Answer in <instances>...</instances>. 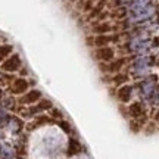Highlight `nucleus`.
Instances as JSON below:
<instances>
[{
  "instance_id": "f257e3e1",
  "label": "nucleus",
  "mask_w": 159,
  "mask_h": 159,
  "mask_svg": "<svg viewBox=\"0 0 159 159\" xmlns=\"http://www.w3.org/2000/svg\"><path fill=\"white\" fill-rule=\"evenodd\" d=\"M21 66V59L18 55H13V56L7 57V61L2 63V69L3 71H7V72H13V71H18Z\"/></svg>"
},
{
  "instance_id": "f03ea898",
  "label": "nucleus",
  "mask_w": 159,
  "mask_h": 159,
  "mask_svg": "<svg viewBox=\"0 0 159 159\" xmlns=\"http://www.w3.org/2000/svg\"><path fill=\"white\" fill-rule=\"evenodd\" d=\"M97 59H102V61H111L114 59V49L111 47H102L96 52Z\"/></svg>"
},
{
  "instance_id": "7ed1b4c3",
  "label": "nucleus",
  "mask_w": 159,
  "mask_h": 159,
  "mask_svg": "<svg viewBox=\"0 0 159 159\" xmlns=\"http://www.w3.org/2000/svg\"><path fill=\"white\" fill-rule=\"evenodd\" d=\"M27 89H28V83L22 78L15 80V83H13V85H12V91H13L15 94L24 93V91H27Z\"/></svg>"
},
{
  "instance_id": "20e7f679",
  "label": "nucleus",
  "mask_w": 159,
  "mask_h": 159,
  "mask_svg": "<svg viewBox=\"0 0 159 159\" xmlns=\"http://www.w3.org/2000/svg\"><path fill=\"white\" fill-rule=\"evenodd\" d=\"M40 97H41L40 91L33 90V91H30V93H27V94H25V96H24L22 99H21V102H22V103H27V105H30V103L37 102Z\"/></svg>"
},
{
  "instance_id": "39448f33",
  "label": "nucleus",
  "mask_w": 159,
  "mask_h": 159,
  "mask_svg": "<svg viewBox=\"0 0 159 159\" xmlns=\"http://www.w3.org/2000/svg\"><path fill=\"white\" fill-rule=\"evenodd\" d=\"M153 87H155V81L153 80H146L142 83V93L148 97L153 93Z\"/></svg>"
},
{
  "instance_id": "423d86ee",
  "label": "nucleus",
  "mask_w": 159,
  "mask_h": 159,
  "mask_svg": "<svg viewBox=\"0 0 159 159\" xmlns=\"http://www.w3.org/2000/svg\"><path fill=\"white\" fill-rule=\"evenodd\" d=\"M118 40V35H99L96 39V44L97 46H105V44H108L109 41H116Z\"/></svg>"
},
{
  "instance_id": "0eeeda50",
  "label": "nucleus",
  "mask_w": 159,
  "mask_h": 159,
  "mask_svg": "<svg viewBox=\"0 0 159 159\" xmlns=\"http://www.w3.org/2000/svg\"><path fill=\"white\" fill-rule=\"evenodd\" d=\"M148 41H143V40H140V39H137V40H134V41H131L130 43V49L131 50H143V49H146L148 47Z\"/></svg>"
},
{
  "instance_id": "6e6552de",
  "label": "nucleus",
  "mask_w": 159,
  "mask_h": 159,
  "mask_svg": "<svg viewBox=\"0 0 159 159\" xmlns=\"http://www.w3.org/2000/svg\"><path fill=\"white\" fill-rule=\"evenodd\" d=\"M119 99L122 100V102H127L128 99H130V96H131V87L130 85H125V87H122L121 90H119Z\"/></svg>"
},
{
  "instance_id": "1a4fd4ad",
  "label": "nucleus",
  "mask_w": 159,
  "mask_h": 159,
  "mask_svg": "<svg viewBox=\"0 0 159 159\" xmlns=\"http://www.w3.org/2000/svg\"><path fill=\"white\" fill-rule=\"evenodd\" d=\"M142 105L140 103H134V105H131L130 106V114L133 116H140L142 115Z\"/></svg>"
},
{
  "instance_id": "9d476101",
  "label": "nucleus",
  "mask_w": 159,
  "mask_h": 159,
  "mask_svg": "<svg viewBox=\"0 0 159 159\" xmlns=\"http://www.w3.org/2000/svg\"><path fill=\"white\" fill-rule=\"evenodd\" d=\"M12 52V46H0V62L5 59V57L9 56V53Z\"/></svg>"
},
{
  "instance_id": "9b49d317",
  "label": "nucleus",
  "mask_w": 159,
  "mask_h": 159,
  "mask_svg": "<svg viewBox=\"0 0 159 159\" xmlns=\"http://www.w3.org/2000/svg\"><path fill=\"white\" fill-rule=\"evenodd\" d=\"M21 127H22V122L18 118H12L11 121H9V128H11L12 131H18Z\"/></svg>"
},
{
  "instance_id": "f8f14e48",
  "label": "nucleus",
  "mask_w": 159,
  "mask_h": 159,
  "mask_svg": "<svg viewBox=\"0 0 159 159\" xmlns=\"http://www.w3.org/2000/svg\"><path fill=\"white\" fill-rule=\"evenodd\" d=\"M78 150H80L78 142H77V140H71V142H69V149H68V152L72 155V153H77Z\"/></svg>"
},
{
  "instance_id": "ddd939ff",
  "label": "nucleus",
  "mask_w": 159,
  "mask_h": 159,
  "mask_svg": "<svg viewBox=\"0 0 159 159\" xmlns=\"http://www.w3.org/2000/svg\"><path fill=\"white\" fill-rule=\"evenodd\" d=\"M111 30H112V27H109V25H97V27L93 28V31H94V33H102V34H105V33H108Z\"/></svg>"
},
{
  "instance_id": "4468645a",
  "label": "nucleus",
  "mask_w": 159,
  "mask_h": 159,
  "mask_svg": "<svg viewBox=\"0 0 159 159\" xmlns=\"http://www.w3.org/2000/svg\"><path fill=\"white\" fill-rule=\"evenodd\" d=\"M149 0H136L134 3H133V9H136V7H143V6L148 5Z\"/></svg>"
},
{
  "instance_id": "2eb2a0df",
  "label": "nucleus",
  "mask_w": 159,
  "mask_h": 159,
  "mask_svg": "<svg viewBox=\"0 0 159 159\" xmlns=\"http://www.w3.org/2000/svg\"><path fill=\"white\" fill-rule=\"evenodd\" d=\"M122 62H124V61H118V62H115L114 65H112V66H111V71H116V69L119 68V66H121V65H122Z\"/></svg>"
},
{
  "instance_id": "dca6fc26",
  "label": "nucleus",
  "mask_w": 159,
  "mask_h": 159,
  "mask_svg": "<svg viewBox=\"0 0 159 159\" xmlns=\"http://www.w3.org/2000/svg\"><path fill=\"white\" fill-rule=\"evenodd\" d=\"M61 127H63V130L66 131V133H69V131H71V128H69V125L66 124V122H61Z\"/></svg>"
},
{
  "instance_id": "f3484780",
  "label": "nucleus",
  "mask_w": 159,
  "mask_h": 159,
  "mask_svg": "<svg viewBox=\"0 0 159 159\" xmlns=\"http://www.w3.org/2000/svg\"><path fill=\"white\" fill-rule=\"evenodd\" d=\"M6 116H7V115H6L3 111H0V124H2L3 121H6Z\"/></svg>"
},
{
  "instance_id": "a211bd4d",
  "label": "nucleus",
  "mask_w": 159,
  "mask_h": 159,
  "mask_svg": "<svg viewBox=\"0 0 159 159\" xmlns=\"http://www.w3.org/2000/svg\"><path fill=\"white\" fill-rule=\"evenodd\" d=\"M0 96H2V90H0Z\"/></svg>"
}]
</instances>
